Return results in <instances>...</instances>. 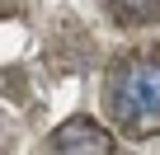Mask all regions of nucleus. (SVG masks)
Here are the masks:
<instances>
[{"label": "nucleus", "instance_id": "f257e3e1", "mask_svg": "<svg viewBox=\"0 0 160 155\" xmlns=\"http://www.w3.org/2000/svg\"><path fill=\"white\" fill-rule=\"evenodd\" d=\"M104 108L122 136H155L160 132V52L141 47L113 61L104 80Z\"/></svg>", "mask_w": 160, "mask_h": 155}, {"label": "nucleus", "instance_id": "f03ea898", "mask_svg": "<svg viewBox=\"0 0 160 155\" xmlns=\"http://www.w3.org/2000/svg\"><path fill=\"white\" fill-rule=\"evenodd\" d=\"M47 150H57V155H108L113 150V136L99 127V122H90V118H66L61 127H52L47 132Z\"/></svg>", "mask_w": 160, "mask_h": 155}, {"label": "nucleus", "instance_id": "7ed1b4c3", "mask_svg": "<svg viewBox=\"0 0 160 155\" xmlns=\"http://www.w3.org/2000/svg\"><path fill=\"white\" fill-rule=\"evenodd\" d=\"M104 10L122 28H146V24L160 19V0H104Z\"/></svg>", "mask_w": 160, "mask_h": 155}]
</instances>
